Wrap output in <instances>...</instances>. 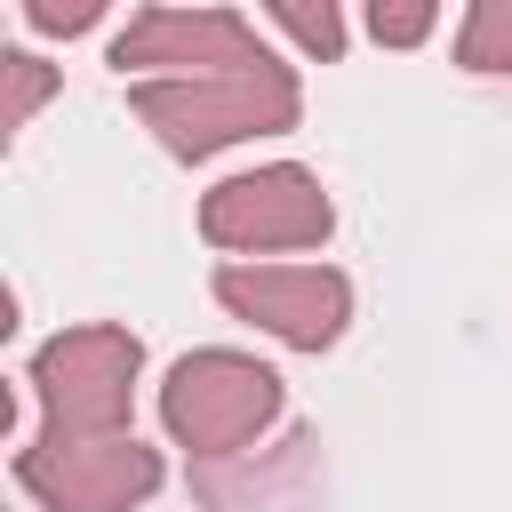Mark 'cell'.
I'll return each instance as SVG.
<instances>
[{
    "instance_id": "obj_1",
    "label": "cell",
    "mask_w": 512,
    "mask_h": 512,
    "mask_svg": "<svg viewBox=\"0 0 512 512\" xmlns=\"http://www.w3.org/2000/svg\"><path fill=\"white\" fill-rule=\"evenodd\" d=\"M136 120L176 152V160H208L224 144H248V136H280L296 128L304 96H296V72L256 56L240 72H208V80H144L136 96Z\"/></svg>"
},
{
    "instance_id": "obj_2",
    "label": "cell",
    "mask_w": 512,
    "mask_h": 512,
    "mask_svg": "<svg viewBox=\"0 0 512 512\" xmlns=\"http://www.w3.org/2000/svg\"><path fill=\"white\" fill-rule=\"evenodd\" d=\"M272 416H280V376L248 352H224V344L184 352L160 384V424L192 456H240Z\"/></svg>"
},
{
    "instance_id": "obj_3",
    "label": "cell",
    "mask_w": 512,
    "mask_h": 512,
    "mask_svg": "<svg viewBox=\"0 0 512 512\" xmlns=\"http://www.w3.org/2000/svg\"><path fill=\"white\" fill-rule=\"evenodd\" d=\"M144 344L128 328H64L32 352V392L48 408V440H112L128 424Z\"/></svg>"
},
{
    "instance_id": "obj_4",
    "label": "cell",
    "mask_w": 512,
    "mask_h": 512,
    "mask_svg": "<svg viewBox=\"0 0 512 512\" xmlns=\"http://www.w3.org/2000/svg\"><path fill=\"white\" fill-rule=\"evenodd\" d=\"M200 232L216 248H240V256H256V248H320L336 232V208H328V192H320L312 168L280 160V168L224 176L200 200Z\"/></svg>"
},
{
    "instance_id": "obj_5",
    "label": "cell",
    "mask_w": 512,
    "mask_h": 512,
    "mask_svg": "<svg viewBox=\"0 0 512 512\" xmlns=\"http://www.w3.org/2000/svg\"><path fill=\"white\" fill-rule=\"evenodd\" d=\"M216 304L296 352H320L352 320V280L328 264H216Z\"/></svg>"
},
{
    "instance_id": "obj_6",
    "label": "cell",
    "mask_w": 512,
    "mask_h": 512,
    "mask_svg": "<svg viewBox=\"0 0 512 512\" xmlns=\"http://www.w3.org/2000/svg\"><path fill=\"white\" fill-rule=\"evenodd\" d=\"M24 496H40V512H128L160 488V456L128 432L112 440H40L16 456Z\"/></svg>"
},
{
    "instance_id": "obj_7",
    "label": "cell",
    "mask_w": 512,
    "mask_h": 512,
    "mask_svg": "<svg viewBox=\"0 0 512 512\" xmlns=\"http://www.w3.org/2000/svg\"><path fill=\"white\" fill-rule=\"evenodd\" d=\"M264 48H256V32H248V16H232V8H144V16H128V32L112 40V64L128 72H144V64H176V80H208V72H240V64H256Z\"/></svg>"
},
{
    "instance_id": "obj_8",
    "label": "cell",
    "mask_w": 512,
    "mask_h": 512,
    "mask_svg": "<svg viewBox=\"0 0 512 512\" xmlns=\"http://www.w3.org/2000/svg\"><path fill=\"white\" fill-rule=\"evenodd\" d=\"M456 64L464 72H512V0H480L456 24Z\"/></svg>"
},
{
    "instance_id": "obj_9",
    "label": "cell",
    "mask_w": 512,
    "mask_h": 512,
    "mask_svg": "<svg viewBox=\"0 0 512 512\" xmlns=\"http://www.w3.org/2000/svg\"><path fill=\"white\" fill-rule=\"evenodd\" d=\"M0 72H8V104H0V128H24V120L40 112V96L56 88V72H48L40 56H24V48H8V56H0Z\"/></svg>"
},
{
    "instance_id": "obj_10",
    "label": "cell",
    "mask_w": 512,
    "mask_h": 512,
    "mask_svg": "<svg viewBox=\"0 0 512 512\" xmlns=\"http://www.w3.org/2000/svg\"><path fill=\"white\" fill-rule=\"evenodd\" d=\"M272 24H280L296 48H312V56H344V16H336V8H296V0H280Z\"/></svg>"
},
{
    "instance_id": "obj_11",
    "label": "cell",
    "mask_w": 512,
    "mask_h": 512,
    "mask_svg": "<svg viewBox=\"0 0 512 512\" xmlns=\"http://www.w3.org/2000/svg\"><path fill=\"white\" fill-rule=\"evenodd\" d=\"M432 24H440V16H432L424 0H392V8L376 0V8H368V32H376L384 48H416V40L432 32Z\"/></svg>"
},
{
    "instance_id": "obj_12",
    "label": "cell",
    "mask_w": 512,
    "mask_h": 512,
    "mask_svg": "<svg viewBox=\"0 0 512 512\" xmlns=\"http://www.w3.org/2000/svg\"><path fill=\"white\" fill-rule=\"evenodd\" d=\"M24 16H32L40 32H88V24L104 16V0H24Z\"/></svg>"
}]
</instances>
